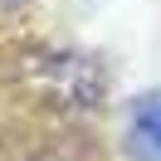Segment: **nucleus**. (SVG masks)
Returning <instances> with one entry per match:
<instances>
[{
  "label": "nucleus",
  "mask_w": 161,
  "mask_h": 161,
  "mask_svg": "<svg viewBox=\"0 0 161 161\" xmlns=\"http://www.w3.org/2000/svg\"><path fill=\"white\" fill-rule=\"evenodd\" d=\"M127 142L142 161H161V93H142L127 117Z\"/></svg>",
  "instance_id": "nucleus-1"
}]
</instances>
